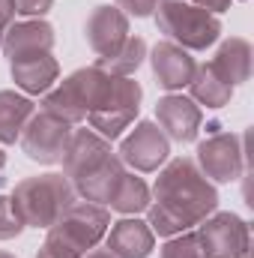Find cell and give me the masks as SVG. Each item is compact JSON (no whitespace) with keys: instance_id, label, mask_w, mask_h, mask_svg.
<instances>
[{"instance_id":"cell-1","label":"cell","mask_w":254,"mask_h":258,"mask_svg":"<svg viewBox=\"0 0 254 258\" xmlns=\"http://www.w3.org/2000/svg\"><path fill=\"white\" fill-rule=\"evenodd\" d=\"M153 198L147 207V225L159 237H174L197 228L209 213L218 210V189L215 183L197 168L189 156L171 159L153 186Z\"/></svg>"},{"instance_id":"cell-2","label":"cell","mask_w":254,"mask_h":258,"mask_svg":"<svg viewBox=\"0 0 254 258\" xmlns=\"http://www.w3.org/2000/svg\"><path fill=\"white\" fill-rule=\"evenodd\" d=\"M12 204L21 216V222L27 228H51L66 207H72L78 201V192L72 186V180L66 174H36V177H24L21 183H15L12 189Z\"/></svg>"},{"instance_id":"cell-3","label":"cell","mask_w":254,"mask_h":258,"mask_svg":"<svg viewBox=\"0 0 254 258\" xmlns=\"http://www.w3.org/2000/svg\"><path fill=\"white\" fill-rule=\"evenodd\" d=\"M153 15L159 30L186 51H206L221 36V18L189 0H159Z\"/></svg>"},{"instance_id":"cell-4","label":"cell","mask_w":254,"mask_h":258,"mask_svg":"<svg viewBox=\"0 0 254 258\" xmlns=\"http://www.w3.org/2000/svg\"><path fill=\"white\" fill-rule=\"evenodd\" d=\"M108 81H111V75L102 72L99 66H81L69 78L60 81V87H54V90L45 93L42 111H48V114L66 120L69 126H78L96 108V102L102 99Z\"/></svg>"},{"instance_id":"cell-5","label":"cell","mask_w":254,"mask_h":258,"mask_svg":"<svg viewBox=\"0 0 254 258\" xmlns=\"http://www.w3.org/2000/svg\"><path fill=\"white\" fill-rule=\"evenodd\" d=\"M108 228H111V210L105 204L75 201L48 228L45 243H54V246H60L66 252H72V255L84 258L93 246H99L105 240Z\"/></svg>"},{"instance_id":"cell-6","label":"cell","mask_w":254,"mask_h":258,"mask_svg":"<svg viewBox=\"0 0 254 258\" xmlns=\"http://www.w3.org/2000/svg\"><path fill=\"white\" fill-rule=\"evenodd\" d=\"M141 96H144V90H141V84H138L135 78H117V75H111V81H108L102 99H99L96 108L87 114L90 129L99 132V135L108 138V141L120 138V135L135 123V117H138V111H141Z\"/></svg>"},{"instance_id":"cell-7","label":"cell","mask_w":254,"mask_h":258,"mask_svg":"<svg viewBox=\"0 0 254 258\" xmlns=\"http://www.w3.org/2000/svg\"><path fill=\"white\" fill-rule=\"evenodd\" d=\"M197 240L206 258H248L251 255V228L242 216L230 210H215L197 225Z\"/></svg>"},{"instance_id":"cell-8","label":"cell","mask_w":254,"mask_h":258,"mask_svg":"<svg viewBox=\"0 0 254 258\" xmlns=\"http://www.w3.org/2000/svg\"><path fill=\"white\" fill-rule=\"evenodd\" d=\"M69 138H72V126L66 120H60V117H54V114L39 108L27 120L18 144L27 153V159L39 162V165H57V162H63Z\"/></svg>"},{"instance_id":"cell-9","label":"cell","mask_w":254,"mask_h":258,"mask_svg":"<svg viewBox=\"0 0 254 258\" xmlns=\"http://www.w3.org/2000/svg\"><path fill=\"white\" fill-rule=\"evenodd\" d=\"M197 168L212 183H233L245 171V147L242 135L233 132H215L206 141L197 144Z\"/></svg>"},{"instance_id":"cell-10","label":"cell","mask_w":254,"mask_h":258,"mask_svg":"<svg viewBox=\"0 0 254 258\" xmlns=\"http://www.w3.org/2000/svg\"><path fill=\"white\" fill-rule=\"evenodd\" d=\"M117 156L123 159V165H132L135 171H144V174L159 171L168 162V156H171V138L162 132L159 123L141 120L120 141V153Z\"/></svg>"},{"instance_id":"cell-11","label":"cell","mask_w":254,"mask_h":258,"mask_svg":"<svg viewBox=\"0 0 254 258\" xmlns=\"http://www.w3.org/2000/svg\"><path fill=\"white\" fill-rule=\"evenodd\" d=\"M129 36V15H123L117 6L105 3V6H96L87 21H84V39L90 45V51L96 57H108L114 54Z\"/></svg>"},{"instance_id":"cell-12","label":"cell","mask_w":254,"mask_h":258,"mask_svg":"<svg viewBox=\"0 0 254 258\" xmlns=\"http://www.w3.org/2000/svg\"><path fill=\"white\" fill-rule=\"evenodd\" d=\"M156 120L162 132L171 138V141H180V144H191L200 132V120H203V111L200 105L183 96V93H168L156 102Z\"/></svg>"},{"instance_id":"cell-13","label":"cell","mask_w":254,"mask_h":258,"mask_svg":"<svg viewBox=\"0 0 254 258\" xmlns=\"http://www.w3.org/2000/svg\"><path fill=\"white\" fill-rule=\"evenodd\" d=\"M147 57H150V66H153V75H156L159 87H165L168 93H177V90L189 87L191 75H194V69H197V60L191 57V51L180 48V45L171 42V39L156 42V45L147 51Z\"/></svg>"},{"instance_id":"cell-14","label":"cell","mask_w":254,"mask_h":258,"mask_svg":"<svg viewBox=\"0 0 254 258\" xmlns=\"http://www.w3.org/2000/svg\"><path fill=\"white\" fill-rule=\"evenodd\" d=\"M54 42H57V33L45 18H24V21H12L0 48L6 60H18V57H33V54H51Z\"/></svg>"},{"instance_id":"cell-15","label":"cell","mask_w":254,"mask_h":258,"mask_svg":"<svg viewBox=\"0 0 254 258\" xmlns=\"http://www.w3.org/2000/svg\"><path fill=\"white\" fill-rule=\"evenodd\" d=\"M111 153H114L111 141L102 138L99 132H93V129H72L69 147L63 153V174L75 183L84 174H90L93 168H99Z\"/></svg>"},{"instance_id":"cell-16","label":"cell","mask_w":254,"mask_h":258,"mask_svg":"<svg viewBox=\"0 0 254 258\" xmlns=\"http://www.w3.org/2000/svg\"><path fill=\"white\" fill-rule=\"evenodd\" d=\"M105 246L117 258H150L156 249V234L144 219L123 216L120 222H111L105 234Z\"/></svg>"},{"instance_id":"cell-17","label":"cell","mask_w":254,"mask_h":258,"mask_svg":"<svg viewBox=\"0 0 254 258\" xmlns=\"http://www.w3.org/2000/svg\"><path fill=\"white\" fill-rule=\"evenodd\" d=\"M9 75L24 96H39V93H48L60 78V63L54 54L18 57V60H9Z\"/></svg>"},{"instance_id":"cell-18","label":"cell","mask_w":254,"mask_h":258,"mask_svg":"<svg viewBox=\"0 0 254 258\" xmlns=\"http://www.w3.org/2000/svg\"><path fill=\"white\" fill-rule=\"evenodd\" d=\"M123 174H126L123 159H120L117 153H111V156H108L99 168H93L90 174H84V177H81V180H75L72 186H75L78 198H84V201H93V204H108Z\"/></svg>"},{"instance_id":"cell-19","label":"cell","mask_w":254,"mask_h":258,"mask_svg":"<svg viewBox=\"0 0 254 258\" xmlns=\"http://www.w3.org/2000/svg\"><path fill=\"white\" fill-rule=\"evenodd\" d=\"M209 63L230 87L245 84L251 78V45H248V39H242V36L224 39Z\"/></svg>"},{"instance_id":"cell-20","label":"cell","mask_w":254,"mask_h":258,"mask_svg":"<svg viewBox=\"0 0 254 258\" xmlns=\"http://www.w3.org/2000/svg\"><path fill=\"white\" fill-rule=\"evenodd\" d=\"M33 111H36V102L30 96L18 90H0V147H9L21 138Z\"/></svg>"},{"instance_id":"cell-21","label":"cell","mask_w":254,"mask_h":258,"mask_svg":"<svg viewBox=\"0 0 254 258\" xmlns=\"http://www.w3.org/2000/svg\"><path fill=\"white\" fill-rule=\"evenodd\" d=\"M189 93L197 105H206V108H224L233 99V87L212 69V63H197L189 81Z\"/></svg>"},{"instance_id":"cell-22","label":"cell","mask_w":254,"mask_h":258,"mask_svg":"<svg viewBox=\"0 0 254 258\" xmlns=\"http://www.w3.org/2000/svg\"><path fill=\"white\" fill-rule=\"evenodd\" d=\"M150 198H153V195H150V186H147L135 171H126V174L120 177L114 195H111L108 207L117 210V213H123V216H138V213H144V210L150 207Z\"/></svg>"},{"instance_id":"cell-23","label":"cell","mask_w":254,"mask_h":258,"mask_svg":"<svg viewBox=\"0 0 254 258\" xmlns=\"http://www.w3.org/2000/svg\"><path fill=\"white\" fill-rule=\"evenodd\" d=\"M147 60V42L141 39V36H129L126 42L114 51V54H108V57H99L96 66L102 69V72H108V75H117V78H132L141 63Z\"/></svg>"},{"instance_id":"cell-24","label":"cell","mask_w":254,"mask_h":258,"mask_svg":"<svg viewBox=\"0 0 254 258\" xmlns=\"http://www.w3.org/2000/svg\"><path fill=\"white\" fill-rule=\"evenodd\" d=\"M159 258H206L200 249V240L194 231H183V234H174L168 237V243L162 246Z\"/></svg>"},{"instance_id":"cell-25","label":"cell","mask_w":254,"mask_h":258,"mask_svg":"<svg viewBox=\"0 0 254 258\" xmlns=\"http://www.w3.org/2000/svg\"><path fill=\"white\" fill-rule=\"evenodd\" d=\"M24 228H27V225L21 222V216H18V210H15V204H12V198H9V195H0V240H15Z\"/></svg>"},{"instance_id":"cell-26","label":"cell","mask_w":254,"mask_h":258,"mask_svg":"<svg viewBox=\"0 0 254 258\" xmlns=\"http://www.w3.org/2000/svg\"><path fill=\"white\" fill-rule=\"evenodd\" d=\"M114 6L123 15H135V18H150L159 6V0H114Z\"/></svg>"},{"instance_id":"cell-27","label":"cell","mask_w":254,"mask_h":258,"mask_svg":"<svg viewBox=\"0 0 254 258\" xmlns=\"http://www.w3.org/2000/svg\"><path fill=\"white\" fill-rule=\"evenodd\" d=\"M54 0H15V15L24 18H45L51 12Z\"/></svg>"},{"instance_id":"cell-28","label":"cell","mask_w":254,"mask_h":258,"mask_svg":"<svg viewBox=\"0 0 254 258\" xmlns=\"http://www.w3.org/2000/svg\"><path fill=\"white\" fill-rule=\"evenodd\" d=\"M15 21V0H0V42Z\"/></svg>"},{"instance_id":"cell-29","label":"cell","mask_w":254,"mask_h":258,"mask_svg":"<svg viewBox=\"0 0 254 258\" xmlns=\"http://www.w3.org/2000/svg\"><path fill=\"white\" fill-rule=\"evenodd\" d=\"M194 6H200V9H206V12H212V15H218V12H227L230 6H233V0H191Z\"/></svg>"},{"instance_id":"cell-30","label":"cell","mask_w":254,"mask_h":258,"mask_svg":"<svg viewBox=\"0 0 254 258\" xmlns=\"http://www.w3.org/2000/svg\"><path fill=\"white\" fill-rule=\"evenodd\" d=\"M36 258H78V255L66 252V249H60V246H54V243H42V249L36 252Z\"/></svg>"},{"instance_id":"cell-31","label":"cell","mask_w":254,"mask_h":258,"mask_svg":"<svg viewBox=\"0 0 254 258\" xmlns=\"http://www.w3.org/2000/svg\"><path fill=\"white\" fill-rule=\"evenodd\" d=\"M84 258H117V255H114L108 246H102V249H99V246H93V249H90V252H87Z\"/></svg>"},{"instance_id":"cell-32","label":"cell","mask_w":254,"mask_h":258,"mask_svg":"<svg viewBox=\"0 0 254 258\" xmlns=\"http://www.w3.org/2000/svg\"><path fill=\"white\" fill-rule=\"evenodd\" d=\"M6 183V153L0 150V186Z\"/></svg>"},{"instance_id":"cell-33","label":"cell","mask_w":254,"mask_h":258,"mask_svg":"<svg viewBox=\"0 0 254 258\" xmlns=\"http://www.w3.org/2000/svg\"><path fill=\"white\" fill-rule=\"evenodd\" d=\"M0 258H15L12 252H0Z\"/></svg>"}]
</instances>
